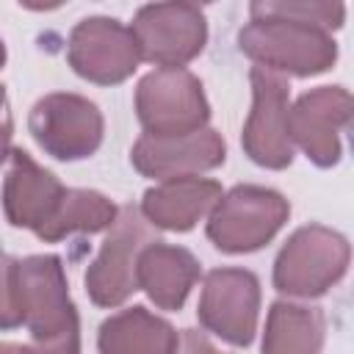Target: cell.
Instances as JSON below:
<instances>
[{"label":"cell","instance_id":"8","mask_svg":"<svg viewBox=\"0 0 354 354\" xmlns=\"http://www.w3.org/2000/svg\"><path fill=\"white\" fill-rule=\"evenodd\" d=\"M17 290L22 324L33 340H50L69 329H80L58 254H30L17 260Z\"/></svg>","mask_w":354,"mask_h":354},{"label":"cell","instance_id":"6","mask_svg":"<svg viewBox=\"0 0 354 354\" xmlns=\"http://www.w3.org/2000/svg\"><path fill=\"white\" fill-rule=\"evenodd\" d=\"M33 141L55 160H83L102 144V111L80 94L55 91L41 97L28 116Z\"/></svg>","mask_w":354,"mask_h":354},{"label":"cell","instance_id":"2","mask_svg":"<svg viewBox=\"0 0 354 354\" xmlns=\"http://www.w3.org/2000/svg\"><path fill=\"white\" fill-rule=\"evenodd\" d=\"M348 241L324 224L299 227L274 260V288L296 299H318L346 277Z\"/></svg>","mask_w":354,"mask_h":354},{"label":"cell","instance_id":"26","mask_svg":"<svg viewBox=\"0 0 354 354\" xmlns=\"http://www.w3.org/2000/svg\"><path fill=\"white\" fill-rule=\"evenodd\" d=\"M3 64H6V44H3V39H0V69H3Z\"/></svg>","mask_w":354,"mask_h":354},{"label":"cell","instance_id":"18","mask_svg":"<svg viewBox=\"0 0 354 354\" xmlns=\"http://www.w3.org/2000/svg\"><path fill=\"white\" fill-rule=\"evenodd\" d=\"M326 315L315 304L274 301L266 318L263 354H321Z\"/></svg>","mask_w":354,"mask_h":354},{"label":"cell","instance_id":"23","mask_svg":"<svg viewBox=\"0 0 354 354\" xmlns=\"http://www.w3.org/2000/svg\"><path fill=\"white\" fill-rule=\"evenodd\" d=\"M11 138H14V119H11V111H8L6 86H0V163L11 155Z\"/></svg>","mask_w":354,"mask_h":354},{"label":"cell","instance_id":"13","mask_svg":"<svg viewBox=\"0 0 354 354\" xmlns=\"http://www.w3.org/2000/svg\"><path fill=\"white\" fill-rule=\"evenodd\" d=\"M224 158H227V144L210 127L169 138L144 133L130 149V163L136 166V171L160 183L177 177H196L199 171H210L221 166Z\"/></svg>","mask_w":354,"mask_h":354},{"label":"cell","instance_id":"17","mask_svg":"<svg viewBox=\"0 0 354 354\" xmlns=\"http://www.w3.org/2000/svg\"><path fill=\"white\" fill-rule=\"evenodd\" d=\"M177 329L141 304L105 318L97 335L100 354H177Z\"/></svg>","mask_w":354,"mask_h":354},{"label":"cell","instance_id":"3","mask_svg":"<svg viewBox=\"0 0 354 354\" xmlns=\"http://www.w3.org/2000/svg\"><path fill=\"white\" fill-rule=\"evenodd\" d=\"M288 199L266 185H235L213 205L207 218V238L227 254H246L263 249L288 221Z\"/></svg>","mask_w":354,"mask_h":354},{"label":"cell","instance_id":"5","mask_svg":"<svg viewBox=\"0 0 354 354\" xmlns=\"http://www.w3.org/2000/svg\"><path fill=\"white\" fill-rule=\"evenodd\" d=\"M155 227L138 207L124 205L111 224L97 257L86 268V293L97 307H119L133 290H138L136 266L144 246L155 243Z\"/></svg>","mask_w":354,"mask_h":354},{"label":"cell","instance_id":"14","mask_svg":"<svg viewBox=\"0 0 354 354\" xmlns=\"http://www.w3.org/2000/svg\"><path fill=\"white\" fill-rule=\"evenodd\" d=\"M8 174L3 183V210L11 227L39 232L55 213L64 185L61 180L39 166L25 149H11Z\"/></svg>","mask_w":354,"mask_h":354},{"label":"cell","instance_id":"20","mask_svg":"<svg viewBox=\"0 0 354 354\" xmlns=\"http://www.w3.org/2000/svg\"><path fill=\"white\" fill-rule=\"evenodd\" d=\"M252 19L254 17H277V19H293L307 22L315 28H324L326 33L337 30L346 17L343 3H313V0H279V3H252L249 6Z\"/></svg>","mask_w":354,"mask_h":354},{"label":"cell","instance_id":"12","mask_svg":"<svg viewBox=\"0 0 354 354\" xmlns=\"http://www.w3.org/2000/svg\"><path fill=\"white\" fill-rule=\"evenodd\" d=\"M351 119V94L343 86L304 91L288 108V136L315 166L329 169L340 160V133Z\"/></svg>","mask_w":354,"mask_h":354},{"label":"cell","instance_id":"7","mask_svg":"<svg viewBox=\"0 0 354 354\" xmlns=\"http://www.w3.org/2000/svg\"><path fill=\"white\" fill-rule=\"evenodd\" d=\"M130 33L141 61L180 69L205 50L207 22L196 3H149L136 11Z\"/></svg>","mask_w":354,"mask_h":354},{"label":"cell","instance_id":"16","mask_svg":"<svg viewBox=\"0 0 354 354\" xmlns=\"http://www.w3.org/2000/svg\"><path fill=\"white\" fill-rule=\"evenodd\" d=\"M199 274H202L199 260L188 249L171 246L163 241L144 246L136 266L138 288L155 301V307L171 310V313L185 304Z\"/></svg>","mask_w":354,"mask_h":354},{"label":"cell","instance_id":"9","mask_svg":"<svg viewBox=\"0 0 354 354\" xmlns=\"http://www.w3.org/2000/svg\"><path fill=\"white\" fill-rule=\"evenodd\" d=\"M252 111L241 133L243 152L263 169H288L293 163V144L288 136V100L290 86L282 75L252 66Z\"/></svg>","mask_w":354,"mask_h":354},{"label":"cell","instance_id":"25","mask_svg":"<svg viewBox=\"0 0 354 354\" xmlns=\"http://www.w3.org/2000/svg\"><path fill=\"white\" fill-rule=\"evenodd\" d=\"M0 354H22V346H17V343H0Z\"/></svg>","mask_w":354,"mask_h":354},{"label":"cell","instance_id":"11","mask_svg":"<svg viewBox=\"0 0 354 354\" xmlns=\"http://www.w3.org/2000/svg\"><path fill=\"white\" fill-rule=\"evenodd\" d=\"M199 324L232 346H249L260 315V279L246 268H213L205 277Z\"/></svg>","mask_w":354,"mask_h":354},{"label":"cell","instance_id":"15","mask_svg":"<svg viewBox=\"0 0 354 354\" xmlns=\"http://www.w3.org/2000/svg\"><path fill=\"white\" fill-rule=\"evenodd\" d=\"M221 185L207 177H177L144 191L141 216L155 230L188 232L221 199Z\"/></svg>","mask_w":354,"mask_h":354},{"label":"cell","instance_id":"21","mask_svg":"<svg viewBox=\"0 0 354 354\" xmlns=\"http://www.w3.org/2000/svg\"><path fill=\"white\" fill-rule=\"evenodd\" d=\"M22 324L19 290H17V260L0 246V332Z\"/></svg>","mask_w":354,"mask_h":354},{"label":"cell","instance_id":"19","mask_svg":"<svg viewBox=\"0 0 354 354\" xmlns=\"http://www.w3.org/2000/svg\"><path fill=\"white\" fill-rule=\"evenodd\" d=\"M116 216H119V207L105 194L91 188H66L55 213L36 235L47 243H55L75 232H102V230H111Z\"/></svg>","mask_w":354,"mask_h":354},{"label":"cell","instance_id":"10","mask_svg":"<svg viewBox=\"0 0 354 354\" xmlns=\"http://www.w3.org/2000/svg\"><path fill=\"white\" fill-rule=\"evenodd\" d=\"M66 58L75 75L97 86H116L138 69V44L127 25L113 17L80 19L66 44Z\"/></svg>","mask_w":354,"mask_h":354},{"label":"cell","instance_id":"24","mask_svg":"<svg viewBox=\"0 0 354 354\" xmlns=\"http://www.w3.org/2000/svg\"><path fill=\"white\" fill-rule=\"evenodd\" d=\"M177 354H221L205 332L199 329H185L183 337H180V346H177Z\"/></svg>","mask_w":354,"mask_h":354},{"label":"cell","instance_id":"4","mask_svg":"<svg viewBox=\"0 0 354 354\" xmlns=\"http://www.w3.org/2000/svg\"><path fill=\"white\" fill-rule=\"evenodd\" d=\"M136 116L147 136H188L207 124L210 102L188 69H155L136 86Z\"/></svg>","mask_w":354,"mask_h":354},{"label":"cell","instance_id":"1","mask_svg":"<svg viewBox=\"0 0 354 354\" xmlns=\"http://www.w3.org/2000/svg\"><path fill=\"white\" fill-rule=\"evenodd\" d=\"M238 47L257 66L296 77L321 75L337 61V41L332 33L307 22L277 17H254L243 25L238 30Z\"/></svg>","mask_w":354,"mask_h":354},{"label":"cell","instance_id":"22","mask_svg":"<svg viewBox=\"0 0 354 354\" xmlns=\"http://www.w3.org/2000/svg\"><path fill=\"white\" fill-rule=\"evenodd\" d=\"M22 354H80V329H69L50 340H33L22 346Z\"/></svg>","mask_w":354,"mask_h":354}]
</instances>
